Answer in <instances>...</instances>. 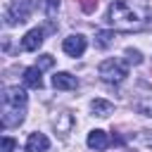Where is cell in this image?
<instances>
[{
	"label": "cell",
	"instance_id": "6da1fadb",
	"mask_svg": "<svg viewBox=\"0 0 152 152\" xmlns=\"http://www.w3.org/2000/svg\"><path fill=\"white\" fill-rule=\"evenodd\" d=\"M107 21L119 31H138L145 24V14H142V10H138L124 0H114L107 10Z\"/></svg>",
	"mask_w": 152,
	"mask_h": 152
},
{
	"label": "cell",
	"instance_id": "7a4b0ae2",
	"mask_svg": "<svg viewBox=\"0 0 152 152\" xmlns=\"http://www.w3.org/2000/svg\"><path fill=\"white\" fill-rule=\"evenodd\" d=\"M97 74H100V78L107 81V83H121V81L128 76V66H126L124 59H116V57H114V59H104V62L100 64Z\"/></svg>",
	"mask_w": 152,
	"mask_h": 152
},
{
	"label": "cell",
	"instance_id": "3957f363",
	"mask_svg": "<svg viewBox=\"0 0 152 152\" xmlns=\"http://www.w3.org/2000/svg\"><path fill=\"white\" fill-rule=\"evenodd\" d=\"M33 12V0H12V5L5 10V24L14 26V24H24L28 21Z\"/></svg>",
	"mask_w": 152,
	"mask_h": 152
},
{
	"label": "cell",
	"instance_id": "277c9868",
	"mask_svg": "<svg viewBox=\"0 0 152 152\" xmlns=\"http://www.w3.org/2000/svg\"><path fill=\"white\" fill-rule=\"evenodd\" d=\"M26 109L24 107H14V104H2V128H12L19 126L24 121Z\"/></svg>",
	"mask_w": 152,
	"mask_h": 152
},
{
	"label": "cell",
	"instance_id": "5b68a950",
	"mask_svg": "<svg viewBox=\"0 0 152 152\" xmlns=\"http://www.w3.org/2000/svg\"><path fill=\"white\" fill-rule=\"evenodd\" d=\"M62 50L71 57H81L86 52V38L81 33H74V36H66L64 43H62Z\"/></svg>",
	"mask_w": 152,
	"mask_h": 152
},
{
	"label": "cell",
	"instance_id": "8992f818",
	"mask_svg": "<svg viewBox=\"0 0 152 152\" xmlns=\"http://www.w3.org/2000/svg\"><path fill=\"white\" fill-rule=\"evenodd\" d=\"M2 104H14V107H26V90L19 86H10L2 90Z\"/></svg>",
	"mask_w": 152,
	"mask_h": 152
},
{
	"label": "cell",
	"instance_id": "52a82bcc",
	"mask_svg": "<svg viewBox=\"0 0 152 152\" xmlns=\"http://www.w3.org/2000/svg\"><path fill=\"white\" fill-rule=\"evenodd\" d=\"M43 45V28H31L24 38H21V50L26 52H33Z\"/></svg>",
	"mask_w": 152,
	"mask_h": 152
},
{
	"label": "cell",
	"instance_id": "ba28073f",
	"mask_svg": "<svg viewBox=\"0 0 152 152\" xmlns=\"http://www.w3.org/2000/svg\"><path fill=\"white\" fill-rule=\"evenodd\" d=\"M109 135L104 133V131H100V128H95V131H90V135H88V147L90 150H97V152H102V150H107L109 147Z\"/></svg>",
	"mask_w": 152,
	"mask_h": 152
},
{
	"label": "cell",
	"instance_id": "9c48e42d",
	"mask_svg": "<svg viewBox=\"0 0 152 152\" xmlns=\"http://www.w3.org/2000/svg\"><path fill=\"white\" fill-rule=\"evenodd\" d=\"M52 86H55L57 90H74V88L78 86V81H76V76H71L69 71H59V74L52 76Z\"/></svg>",
	"mask_w": 152,
	"mask_h": 152
},
{
	"label": "cell",
	"instance_id": "30bf717a",
	"mask_svg": "<svg viewBox=\"0 0 152 152\" xmlns=\"http://www.w3.org/2000/svg\"><path fill=\"white\" fill-rule=\"evenodd\" d=\"M50 147V140L43 133H31L26 140V152H45Z\"/></svg>",
	"mask_w": 152,
	"mask_h": 152
},
{
	"label": "cell",
	"instance_id": "8fae6325",
	"mask_svg": "<svg viewBox=\"0 0 152 152\" xmlns=\"http://www.w3.org/2000/svg\"><path fill=\"white\" fill-rule=\"evenodd\" d=\"M40 71H43V69H38V66H28V69L24 71V83H26L28 88H36V90H40V88H43Z\"/></svg>",
	"mask_w": 152,
	"mask_h": 152
},
{
	"label": "cell",
	"instance_id": "7c38bea8",
	"mask_svg": "<svg viewBox=\"0 0 152 152\" xmlns=\"http://www.w3.org/2000/svg\"><path fill=\"white\" fill-rule=\"evenodd\" d=\"M90 109H93V114L95 116H109L112 112H114V104L109 102V100H102V97H97V100H93L90 102Z\"/></svg>",
	"mask_w": 152,
	"mask_h": 152
},
{
	"label": "cell",
	"instance_id": "4fadbf2b",
	"mask_svg": "<svg viewBox=\"0 0 152 152\" xmlns=\"http://www.w3.org/2000/svg\"><path fill=\"white\" fill-rule=\"evenodd\" d=\"M112 43H114V31H97L95 33V45L100 50H107Z\"/></svg>",
	"mask_w": 152,
	"mask_h": 152
},
{
	"label": "cell",
	"instance_id": "5bb4252c",
	"mask_svg": "<svg viewBox=\"0 0 152 152\" xmlns=\"http://www.w3.org/2000/svg\"><path fill=\"white\" fill-rule=\"evenodd\" d=\"M71 124H74V119H71V114H66V112H62L59 119H55V128H57L59 133H69V131H71Z\"/></svg>",
	"mask_w": 152,
	"mask_h": 152
},
{
	"label": "cell",
	"instance_id": "9a60e30c",
	"mask_svg": "<svg viewBox=\"0 0 152 152\" xmlns=\"http://www.w3.org/2000/svg\"><path fill=\"white\" fill-rule=\"evenodd\" d=\"M40 7H43V12H45V17L52 21V19L57 17V12H59V0H43Z\"/></svg>",
	"mask_w": 152,
	"mask_h": 152
},
{
	"label": "cell",
	"instance_id": "2e32d148",
	"mask_svg": "<svg viewBox=\"0 0 152 152\" xmlns=\"http://www.w3.org/2000/svg\"><path fill=\"white\" fill-rule=\"evenodd\" d=\"M52 64H55V57H52V55H40L36 66H38V69H50Z\"/></svg>",
	"mask_w": 152,
	"mask_h": 152
},
{
	"label": "cell",
	"instance_id": "e0dca14e",
	"mask_svg": "<svg viewBox=\"0 0 152 152\" xmlns=\"http://www.w3.org/2000/svg\"><path fill=\"white\" fill-rule=\"evenodd\" d=\"M126 59H128L131 64H140V62H142V55H140L138 50H133V48H128V50H126Z\"/></svg>",
	"mask_w": 152,
	"mask_h": 152
},
{
	"label": "cell",
	"instance_id": "ac0fdd59",
	"mask_svg": "<svg viewBox=\"0 0 152 152\" xmlns=\"http://www.w3.org/2000/svg\"><path fill=\"white\" fill-rule=\"evenodd\" d=\"M135 109H138L140 114H145V116H152V102H150V100L138 102V104H135Z\"/></svg>",
	"mask_w": 152,
	"mask_h": 152
},
{
	"label": "cell",
	"instance_id": "d6986e66",
	"mask_svg": "<svg viewBox=\"0 0 152 152\" xmlns=\"http://www.w3.org/2000/svg\"><path fill=\"white\" fill-rule=\"evenodd\" d=\"M95 7H97V0H81V10H83L86 14H93Z\"/></svg>",
	"mask_w": 152,
	"mask_h": 152
},
{
	"label": "cell",
	"instance_id": "ffe728a7",
	"mask_svg": "<svg viewBox=\"0 0 152 152\" xmlns=\"http://www.w3.org/2000/svg\"><path fill=\"white\" fill-rule=\"evenodd\" d=\"M14 145H17V142H14L12 138H2V152H12Z\"/></svg>",
	"mask_w": 152,
	"mask_h": 152
}]
</instances>
